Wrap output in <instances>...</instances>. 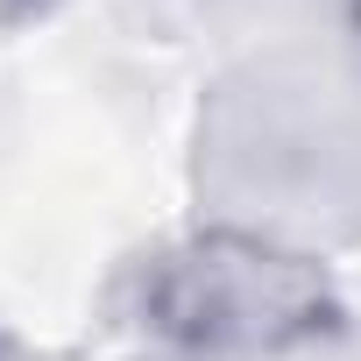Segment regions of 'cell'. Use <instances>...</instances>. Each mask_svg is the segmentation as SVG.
Here are the masks:
<instances>
[{"label": "cell", "mask_w": 361, "mask_h": 361, "mask_svg": "<svg viewBox=\"0 0 361 361\" xmlns=\"http://www.w3.org/2000/svg\"><path fill=\"white\" fill-rule=\"evenodd\" d=\"M135 319L149 340L199 361H283L347 333V290L283 234L192 227L142 262Z\"/></svg>", "instance_id": "1"}, {"label": "cell", "mask_w": 361, "mask_h": 361, "mask_svg": "<svg viewBox=\"0 0 361 361\" xmlns=\"http://www.w3.org/2000/svg\"><path fill=\"white\" fill-rule=\"evenodd\" d=\"M354 36H361V8H354Z\"/></svg>", "instance_id": "2"}]
</instances>
